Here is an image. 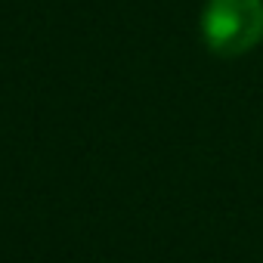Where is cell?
I'll return each instance as SVG.
<instances>
[{
    "mask_svg": "<svg viewBox=\"0 0 263 263\" xmlns=\"http://www.w3.org/2000/svg\"><path fill=\"white\" fill-rule=\"evenodd\" d=\"M201 34L211 53L241 56L263 41V0H208Z\"/></svg>",
    "mask_w": 263,
    "mask_h": 263,
    "instance_id": "obj_1",
    "label": "cell"
}]
</instances>
